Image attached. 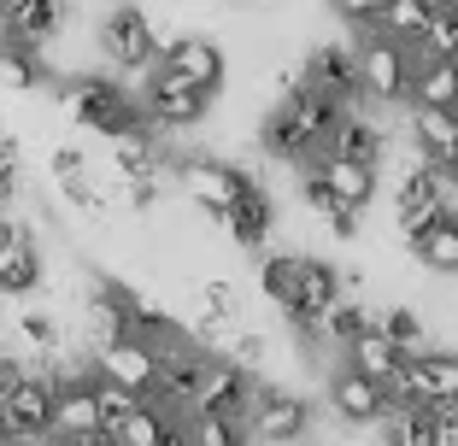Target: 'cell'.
I'll use <instances>...</instances> for the list:
<instances>
[{"label":"cell","instance_id":"6da1fadb","mask_svg":"<svg viewBox=\"0 0 458 446\" xmlns=\"http://www.w3.org/2000/svg\"><path fill=\"white\" fill-rule=\"evenodd\" d=\"M259 294L306 329L311 317H324L341 299V271L324 265V258H306V253H276L259 265Z\"/></svg>","mask_w":458,"mask_h":446},{"label":"cell","instance_id":"7a4b0ae2","mask_svg":"<svg viewBox=\"0 0 458 446\" xmlns=\"http://www.w3.org/2000/svg\"><path fill=\"white\" fill-rule=\"evenodd\" d=\"M341 112L347 106L324 100L318 88H306V82L288 88V95L276 100V112L265 118V153L270 159H288V164H311L329 147V130L341 123Z\"/></svg>","mask_w":458,"mask_h":446},{"label":"cell","instance_id":"3957f363","mask_svg":"<svg viewBox=\"0 0 458 446\" xmlns=\"http://www.w3.org/2000/svg\"><path fill=\"white\" fill-rule=\"evenodd\" d=\"M65 95V106L77 112V123H89L95 136H130V130H141V106L130 100V88H118L112 77H77V82H65L59 88Z\"/></svg>","mask_w":458,"mask_h":446},{"label":"cell","instance_id":"277c9868","mask_svg":"<svg viewBox=\"0 0 458 446\" xmlns=\"http://www.w3.org/2000/svg\"><path fill=\"white\" fill-rule=\"evenodd\" d=\"M411 71H418V47H405V41H388L377 29H364L359 41V77H364V100H411Z\"/></svg>","mask_w":458,"mask_h":446},{"label":"cell","instance_id":"5b68a950","mask_svg":"<svg viewBox=\"0 0 458 446\" xmlns=\"http://www.w3.org/2000/svg\"><path fill=\"white\" fill-rule=\"evenodd\" d=\"M0 417H6L13 446H47L54 441V376L41 365H30V376L0 400Z\"/></svg>","mask_w":458,"mask_h":446},{"label":"cell","instance_id":"8992f818","mask_svg":"<svg viewBox=\"0 0 458 446\" xmlns=\"http://www.w3.org/2000/svg\"><path fill=\"white\" fill-rule=\"evenodd\" d=\"M253 393H259V382L247 376L242 365H229V358H212V352H206L200 376H194V393H189V417H247Z\"/></svg>","mask_w":458,"mask_h":446},{"label":"cell","instance_id":"52a82bcc","mask_svg":"<svg viewBox=\"0 0 458 446\" xmlns=\"http://www.w3.org/2000/svg\"><path fill=\"white\" fill-rule=\"evenodd\" d=\"M100 54L118 71H153L165 54V36L153 29V18L141 6H112V18L100 24Z\"/></svg>","mask_w":458,"mask_h":446},{"label":"cell","instance_id":"ba28073f","mask_svg":"<svg viewBox=\"0 0 458 446\" xmlns=\"http://www.w3.org/2000/svg\"><path fill=\"white\" fill-rule=\"evenodd\" d=\"M206 88H194V82H182L176 71L153 65L148 71V88H141V118L153 123V130H189V123L206 118Z\"/></svg>","mask_w":458,"mask_h":446},{"label":"cell","instance_id":"9c48e42d","mask_svg":"<svg viewBox=\"0 0 458 446\" xmlns=\"http://www.w3.org/2000/svg\"><path fill=\"white\" fill-rule=\"evenodd\" d=\"M247 434L259 446H294L311 434V406L288 388H259L247 406Z\"/></svg>","mask_w":458,"mask_h":446},{"label":"cell","instance_id":"30bf717a","mask_svg":"<svg viewBox=\"0 0 458 446\" xmlns=\"http://www.w3.org/2000/svg\"><path fill=\"white\" fill-rule=\"evenodd\" d=\"M182 189H189V200L224 230L229 206L253 189V176H247L242 164H224V159H182Z\"/></svg>","mask_w":458,"mask_h":446},{"label":"cell","instance_id":"8fae6325","mask_svg":"<svg viewBox=\"0 0 458 446\" xmlns=\"http://www.w3.org/2000/svg\"><path fill=\"white\" fill-rule=\"evenodd\" d=\"M441 212H453V206H446V171H435V164H411V171L400 176V189H394V217H400L405 241L423 235Z\"/></svg>","mask_w":458,"mask_h":446},{"label":"cell","instance_id":"7c38bea8","mask_svg":"<svg viewBox=\"0 0 458 446\" xmlns=\"http://www.w3.org/2000/svg\"><path fill=\"white\" fill-rule=\"evenodd\" d=\"M95 376L130 388L135 400H153V388H159V347L141 341V335H123V341H112V347L95 352Z\"/></svg>","mask_w":458,"mask_h":446},{"label":"cell","instance_id":"4fadbf2b","mask_svg":"<svg viewBox=\"0 0 458 446\" xmlns=\"http://www.w3.org/2000/svg\"><path fill=\"white\" fill-rule=\"evenodd\" d=\"M329 411H335L347 429H364V423H382L388 417V388L382 382H370L364 370H352L347 358L335 365V376H329Z\"/></svg>","mask_w":458,"mask_h":446},{"label":"cell","instance_id":"5bb4252c","mask_svg":"<svg viewBox=\"0 0 458 446\" xmlns=\"http://www.w3.org/2000/svg\"><path fill=\"white\" fill-rule=\"evenodd\" d=\"M306 88H318L335 106H352L364 100V77H359V47H341V41H324L318 54L306 59Z\"/></svg>","mask_w":458,"mask_h":446},{"label":"cell","instance_id":"9a60e30c","mask_svg":"<svg viewBox=\"0 0 458 446\" xmlns=\"http://www.w3.org/2000/svg\"><path fill=\"white\" fill-rule=\"evenodd\" d=\"M165 71H176L182 82H194V88H206L212 95L217 82H224V47H217L212 36H171L165 41V54H159Z\"/></svg>","mask_w":458,"mask_h":446},{"label":"cell","instance_id":"2e32d148","mask_svg":"<svg viewBox=\"0 0 458 446\" xmlns=\"http://www.w3.org/2000/svg\"><path fill=\"white\" fill-rule=\"evenodd\" d=\"M59 18H65V0H0V29L18 47H41L59 29Z\"/></svg>","mask_w":458,"mask_h":446},{"label":"cell","instance_id":"e0dca14e","mask_svg":"<svg viewBox=\"0 0 458 446\" xmlns=\"http://www.w3.org/2000/svg\"><path fill=\"white\" fill-rule=\"evenodd\" d=\"M311 176H318L341 206H352V212H364V206L377 200V164H352V159L318 153V159H311Z\"/></svg>","mask_w":458,"mask_h":446},{"label":"cell","instance_id":"ac0fdd59","mask_svg":"<svg viewBox=\"0 0 458 446\" xmlns=\"http://www.w3.org/2000/svg\"><path fill=\"white\" fill-rule=\"evenodd\" d=\"M329 159H352V164H382L388 153V130L377 118H359V112H341V123L329 130Z\"/></svg>","mask_w":458,"mask_h":446},{"label":"cell","instance_id":"d6986e66","mask_svg":"<svg viewBox=\"0 0 458 446\" xmlns=\"http://www.w3.org/2000/svg\"><path fill=\"white\" fill-rule=\"evenodd\" d=\"M270 230H276V206H270V194L253 182V189H247L242 200L229 206V217H224V235H229L235 247H247V253H259V247L270 241Z\"/></svg>","mask_w":458,"mask_h":446},{"label":"cell","instance_id":"ffe728a7","mask_svg":"<svg viewBox=\"0 0 458 446\" xmlns=\"http://www.w3.org/2000/svg\"><path fill=\"white\" fill-rule=\"evenodd\" d=\"M41 276H47V265H41V247H36V235L18 223L13 241H6V253H0V294H36Z\"/></svg>","mask_w":458,"mask_h":446},{"label":"cell","instance_id":"44dd1931","mask_svg":"<svg viewBox=\"0 0 458 446\" xmlns=\"http://www.w3.org/2000/svg\"><path fill=\"white\" fill-rule=\"evenodd\" d=\"M364 329H370V311H364L359 299H347V294H341L335 306H329L324 317H311V324L300 329V335H306V341H324V347H335L341 358H347V347L364 335Z\"/></svg>","mask_w":458,"mask_h":446},{"label":"cell","instance_id":"7402d4cb","mask_svg":"<svg viewBox=\"0 0 458 446\" xmlns=\"http://www.w3.org/2000/svg\"><path fill=\"white\" fill-rule=\"evenodd\" d=\"M411 106L429 112H458V59H423L411 71Z\"/></svg>","mask_w":458,"mask_h":446},{"label":"cell","instance_id":"603a6c76","mask_svg":"<svg viewBox=\"0 0 458 446\" xmlns=\"http://www.w3.org/2000/svg\"><path fill=\"white\" fill-rule=\"evenodd\" d=\"M411 253H418L423 271L458 276V212H441L423 235H411Z\"/></svg>","mask_w":458,"mask_h":446},{"label":"cell","instance_id":"cb8c5ba5","mask_svg":"<svg viewBox=\"0 0 458 446\" xmlns=\"http://www.w3.org/2000/svg\"><path fill=\"white\" fill-rule=\"evenodd\" d=\"M347 365H352V370H364L370 382H382V388H394V382H400V370H405V352L394 347L388 335L364 329V335L347 347Z\"/></svg>","mask_w":458,"mask_h":446},{"label":"cell","instance_id":"d4e9b609","mask_svg":"<svg viewBox=\"0 0 458 446\" xmlns=\"http://www.w3.org/2000/svg\"><path fill=\"white\" fill-rule=\"evenodd\" d=\"M370 329H377V335H388L394 347L405 352V358L429 352V324H423V311H411V306H388V311H377V317H370Z\"/></svg>","mask_w":458,"mask_h":446},{"label":"cell","instance_id":"484cf974","mask_svg":"<svg viewBox=\"0 0 458 446\" xmlns=\"http://www.w3.org/2000/svg\"><path fill=\"white\" fill-rule=\"evenodd\" d=\"M429 18H435V13H423L418 0H394V6H388V13H382L370 29H377V36H388V41H405V47H418L423 29H429Z\"/></svg>","mask_w":458,"mask_h":446},{"label":"cell","instance_id":"4316f807","mask_svg":"<svg viewBox=\"0 0 458 446\" xmlns=\"http://www.w3.org/2000/svg\"><path fill=\"white\" fill-rule=\"evenodd\" d=\"M182 434H189V446H253L247 417H189Z\"/></svg>","mask_w":458,"mask_h":446},{"label":"cell","instance_id":"83f0119b","mask_svg":"<svg viewBox=\"0 0 458 446\" xmlns=\"http://www.w3.org/2000/svg\"><path fill=\"white\" fill-rule=\"evenodd\" d=\"M41 77H47V71H41V54H36V47L0 41V88H36Z\"/></svg>","mask_w":458,"mask_h":446},{"label":"cell","instance_id":"f1b7e54d","mask_svg":"<svg viewBox=\"0 0 458 446\" xmlns=\"http://www.w3.org/2000/svg\"><path fill=\"white\" fill-rule=\"evenodd\" d=\"M95 406H100V429L106 434H118L123 423L141 411V400H135L130 388H118V382H106V376H95Z\"/></svg>","mask_w":458,"mask_h":446},{"label":"cell","instance_id":"f546056e","mask_svg":"<svg viewBox=\"0 0 458 446\" xmlns=\"http://www.w3.org/2000/svg\"><path fill=\"white\" fill-rule=\"evenodd\" d=\"M388 434H400L405 446H446V434H441V423H435V411H429V406L394 411V417H388Z\"/></svg>","mask_w":458,"mask_h":446},{"label":"cell","instance_id":"4dcf8cb0","mask_svg":"<svg viewBox=\"0 0 458 446\" xmlns=\"http://www.w3.org/2000/svg\"><path fill=\"white\" fill-rule=\"evenodd\" d=\"M217 358H229V365H242L247 376H253V370L270 358V341L259 335V329H229V335H224V347H217Z\"/></svg>","mask_w":458,"mask_h":446},{"label":"cell","instance_id":"1f68e13d","mask_svg":"<svg viewBox=\"0 0 458 446\" xmlns=\"http://www.w3.org/2000/svg\"><path fill=\"white\" fill-rule=\"evenodd\" d=\"M18 341L54 358V352L65 347V329H59V317H54V311H24V317H18Z\"/></svg>","mask_w":458,"mask_h":446},{"label":"cell","instance_id":"d6a6232c","mask_svg":"<svg viewBox=\"0 0 458 446\" xmlns=\"http://www.w3.org/2000/svg\"><path fill=\"white\" fill-rule=\"evenodd\" d=\"M423 59H458V6H446V13L429 18V29H423L418 41Z\"/></svg>","mask_w":458,"mask_h":446},{"label":"cell","instance_id":"836d02e7","mask_svg":"<svg viewBox=\"0 0 458 446\" xmlns=\"http://www.w3.org/2000/svg\"><path fill=\"white\" fill-rule=\"evenodd\" d=\"M59 194H65L77 212H89V217H106L112 212V206H106V189H100L89 171H82V176H65V182H59Z\"/></svg>","mask_w":458,"mask_h":446},{"label":"cell","instance_id":"e575fe53","mask_svg":"<svg viewBox=\"0 0 458 446\" xmlns=\"http://www.w3.org/2000/svg\"><path fill=\"white\" fill-rule=\"evenodd\" d=\"M200 299H206V311H212L217 324H229V329L242 324V294H235L224 276H206V282H200Z\"/></svg>","mask_w":458,"mask_h":446},{"label":"cell","instance_id":"d590c367","mask_svg":"<svg viewBox=\"0 0 458 446\" xmlns=\"http://www.w3.org/2000/svg\"><path fill=\"white\" fill-rule=\"evenodd\" d=\"M329 6H335L341 18H352V24H364V29H370V24H377V18L394 6V0H329Z\"/></svg>","mask_w":458,"mask_h":446},{"label":"cell","instance_id":"8d00e7d4","mask_svg":"<svg viewBox=\"0 0 458 446\" xmlns=\"http://www.w3.org/2000/svg\"><path fill=\"white\" fill-rule=\"evenodd\" d=\"M82 171H89V164H82L77 147H59L54 153V176H59V182H65V176H82Z\"/></svg>","mask_w":458,"mask_h":446},{"label":"cell","instance_id":"74e56055","mask_svg":"<svg viewBox=\"0 0 458 446\" xmlns=\"http://www.w3.org/2000/svg\"><path fill=\"white\" fill-rule=\"evenodd\" d=\"M71 446H118V441H112V434L100 429V434H82V441H71Z\"/></svg>","mask_w":458,"mask_h":446},{"label":"cell","instance_id":"f35d334b","mask_svg":"<svg viewBox=\"0 0 458 446\" xmlns=\"http://www.w3.org/2000/svg\"><path fill=\"white\" fill-rule=\"evenodd\" d=\"M458 176V136H453V153H446V182Z\"/></svg>","mask_w":458,"mask_h":446},{"label":"cell","instance_id":"ab89813d","mask_svg":"<svg viewBox=\"0 0 458 446\" xmlns=\"http://www.w3.org/2000/svg\"><path fill=\"white\" fill-rule=\"evenodd\" d=\"M423 13H446V6H458V0H418Z\"/></svg>","mask_w":458,"mask_h":446},{"label":"cell","instance_id":"60d3db41","mask_svg":"<svg viewBox=\"0 0 458 446\" xmlns=\"http://www.w3.org/2000/svg\"><path fill=\"white\" fill-rule=\"evenodd\" d=\"M377 446H405V441H400V434H382V441H377Z\"/></svg>","mask_w":458,"mask_h":446},{"label":"cell","instance_id":"b9f144b4","mask_svg":"<svg viewBox=\"0 0 458 446\" xmlns=\"http://www.w3.org/2000/svg\"><path fill=\"white\" fill-rule=\"evenodd\" d=\"M0 446H13V441H6V417H0Z\"/></svg>","mask_w":458,"mask_h":446},{"label":"cell","instance_id":"7bdbcfd3","mask_svg":"<svg viewBox=\"0 0 458 446\" xmlns=\"http://www.w3.org/2000/svg\"><path fill=\"white\" fill-rule=\"evenodd\" d=\"M47 446H71V441H47Z\"/></svg>","mask_w":458,"mask_h":446},{"label":"cell","instance_id":"ee69618b","mask_svg":"<svg viewBox=\"0 0 458 446\" xmlns=\"http://www.w3.org/2000/svg\"><path fill=\"white\" fill-rule=\"evenodd\" d=\"M118 6H135V0H118Z\"/></svg>","mask_w":458,"mask_h":446},{"label":"cell","instance_id":"f6af8a7d","mask_svg":"<svg viewBox=\"0 0 458 446\" xmlns=\"http://www.w3.org/2000/svg\"><path fill=\"white\" fill-rule=\"evenodd\" d=\"M453 182H458V176H453Z\"/></svg>","mask_w":458,"mask_h":446}]
</instances>
